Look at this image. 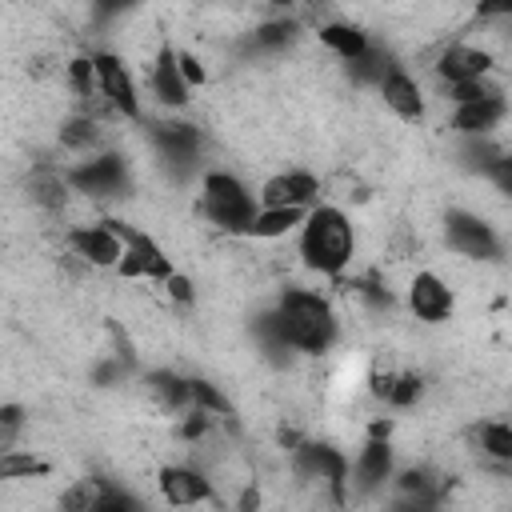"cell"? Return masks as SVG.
I'll list each match as a JSON object with an SVG mask.
<instances>
[{
  "label": "cell",
  "instance_id": "obj_1",
  "mask_svg": "<svg viewBox=\"0 0 512 512\" xmlns=\"http://www.w3.org/2000/svg\"><path fill=\"white\" fill-rule=\"evenodd\" d=\"M252 332H256L260 348L272 360L284 364L292 352H300V356L332 352V344L340 340V316H336V308H332V300L324 292L304 288V284H288L256 316Z\"/></svg>",
  "mask_w": 512,
  "mask_h": 512
},
{
  "label": "cell",
  "instance_id": "obj_2",
  "mask_svg": "<svg viewBox=\"0 0 512 512\" xmlns=\"http://www.w3.org/2000/svg\"><path fill=\"white\" fill-rule=\"evenodd\" d=\"M296 256L316 276H344L356 256V224L340 204H312L296 228Z\"/></svg>",
  "mask_w": 512,
  "mask_h": 512
},
{
  "label": "cell",
  "instance_id": "obj_3",
  "mask_svg": "<svg viewBox=\"0 0 512 512\" xmlns=\"http://www.w3.org/2000/svg\"><path fill=\"white\" fill-rule=\"evenodd\" d=\"M260 200L256 192L228 168H208L200 172V212L228 236H244Z\"/></svg>",
  "mask_w": 512,
  "mask_h": 512
},
{
  "label": "cell",
  "instance_id": "obj_4",
  "mask_svg": "<svg viewBox=\"0 0 512 512\" xmlns=\"http://www.w3.org/2000/svg\"><path fill=\"white\" fill-rule=\"evenodd\" d=\"M148 144L168 180L188 184L204 168V132L184 116H160L148 124Z\"/></svg>",
  "mask_w": 512,
  "mask_h": 512
},
{
  "label": "cell",
  "instance_id": "obj_5",
  "mask_svg": "<svg viewBox=\"0 0 512 512\" xmlns=\"http://www.w3.org/2000/svg\"><path fill=\"white\" fill-rule=\"evenodd\" d=\"M64 180L76 196L84 200H96V204H112V200H124L128 188H132V168H128V156L120 148H92L84 152L76 164H64Z\"/></svg>",
  "mask_w": 512,
  "mask_h": 512
},
{
  "label": "cell",
  "instance_id": "obj_6",
  "mask_svg": "<svg viewBox=\"0 0 512 512\" xmlns=\"http://www.w3.org/2000/svg\"><path fill=\"white\" fill-rule=\"evenodd\" d=\"M388 432H392V424L384 416L368 424L364 448L356 452V460H348V500H368L388 488V480L396 472V448H392Z\"/></svg>",
  "mask_w": 512,
  "mask_h": 512
},
{
  "label": "cell",
  "instance_id": "obj_7",
  "mask_svg": "<svg viewBox=\"0 0 512 512\" xmlns=\"http://www.w3.org/2000/svg\"><path fill=\"white\" fill-rule=\"evenodd\" d=\"M288 468L296 480L308 484H324V492L332 496V504H348V456L336 444L324 440H300L288 448Z\"/></svg>",
  "mask_w": 512,
  "mask_h": 512
},
{
  "label": "cell",
  "instance_id": "obj_8",
  "mask_svg": "<svg viewBox=\"0 0 512 512\" xmlns=\"http://www.w3.org/2000/svg\"><path fill=\"white\" fill-rule=\"evenodd\" d=\"M444 244L448 252L476 260V264H500L504 260V236L496 224L472 208H448L444 212Z\"/></svg>",
  "mask_w": 512,
  "mask_h": 512
},
{
  "label": "cell",
  "instance_id": "obj_9",
  "mask_svg": "<svg viewBox=\"0 0 512 512\" xmlns=\"http://www.w3.org/2000/svg\"><path fill=\"white\" fill-rule=\"evenodd\" d=\"M92 68H96V92L104 96V104L112 108V116H124L132 124L144 120V104H140V84L128 68V60L120 52L96 48L92 52Z\"/></svg>",
  "mask_w": 512,
  "mask_h": 512
},
{
  "label": "cell",
  "instance_id": "obj_10",
  "mask_svg": "<svg viewBox=\"0 0 512 512\" xmlns=\"http://www.w3.org/2000/svg\"><path fill=\"white\" fill-rule=\"evenodd\" d=\"M112 224H116V232H120V240H124V252H120V260H116V272H120L124 280H152V284H160V280L172 272L168 252H164L148 232L128 228L124 220H112Z\"/></svg>",
  "mask_w": 512,
  "mask_h": 512
},
{
  "label": "cell",
  "instance_id": "obj_11",
  "mask_svg": "<svg viewBox=\"0 0 512 512\" xmlns=\"http://www.w3.org/2000/svg\"><path fill=\"white\" fill-rule=\"evenodd\" d=\"M64 248L84 264V268H116L124 240L116 232L112 220H96V224H76L64 232Z\"/></svg>",
  "mask_w": 512,
  "mask_h": 512
},
{
  "label": "cell",
  "instance_id": "obj_12",
  "mask_svg": "<svg viewBox=\"0 0 512 512\" xmlns=\"http://www.w3.org/2000/svg\"><path fill=\"white\" fill-rule=\"evenodd\" d=\"M404 300H408V312H412L420 324H448L452 312H456V292H452V284H448L440 272H432V268L412 272Z\"/></svg>",
  "mask_w": 512,
  "mask_h": 512
},
{
  "label": "cell",
  "instance_id": "obj_13",
  "mask_svg": "<svg viewBox=\"0 0 512 512\" xmlns=\"http://www.w3.org/2000/svg\"><path fill=\"white\" fill-rule=\"evenodd\" d=\"M436 80L440 84H460V80H480V76H492L496 72V52L484 48V44H468V40H452L436 52V64H432Z\"/></svg>",
  "mask_w": 512,
  "mask_h": 512
},
{
  "label": "cell",
  "instance_id": "obj_14",
  "mask_svg": "<svg viewBox=\"0 0 512 512\" xmlns=\"http://www.w3.org/2000/svg\"><path fill=\"white\" fill-rule=\"evenodd\" d=\"M148 96L156 100V108L164 112H184L192 104V88L184 84L180 76V64H176V44H160L156 56H152V68H148Z\"/></svg>",
  "mask_w": 512,
  "mask_h": 512
},
{
  "label": "cell",
  "instance_id": "obj_15",
  "mask_svg": "<svg viewBox=\"0 0 512 512\" xmlns=\"http://www.w3.org/2000/svg\"><path fill=\"white\" fill-rule=\"evenodd\" d=\"M156 488H160V500L172 504V508H192V504L216 500L212 476L196 464H164L160 476H156Z\"/></svg>",
  "mask_w": 512,
  "mask_h": 512
},
{
  "label": "cell",
  "instance_id": "obj_16",
  "mask_svg": "<svg viewBox=\"0 0 512 512\" xmlns=\"http://www.w3.org/2000/svg\"><path fill=\"white\" fill-rule=\"evenodd\" d=\"M508 120V96L504 88L500 92H488L480 100H464V104H452V116H448V128L456 136H496V128Z\"/></svg>",
  "mask_w": 512,
  "mask_h": 512
},
{
  "label": "cell",
  "instance_id": "obj_17",
  "mask_svg": "<svg viewBox=\"0 0 512 512\" xmlns=\"http://www.w3.org/2000/svg\"><path fill=\"white\" fill-rule=\"evenodd\" d=\"M376 92H380L384 108H388L396 120H404V124H420L424 112H428V108H424V88H420V80H416L404 64L388 68V72L380 76Z\"/></svg>",
  "mask_w": 512,
  "mask_h": 512
},
{
  "label": "cell",
  "instance_id": "obj_18",
  "mask_svg": "<svg viewBox=\"0 0 512 512\" xmlns=\"http://www.w3.org/2000/svg\"><path fill=\"white\" fill-rule=\"evenodd\" d=\"M320 196V176L308 168H284L268 176L256 192L260 204H280V208H312Z\"/></svg>",
  "mask_w": 512,
  "mask_h": 512
},
{
  "label": "cell",
  "instance_id": "obj_19",
  "mask_svg": "<svg viewBox=\"0 0 512 512\" xmlns=\"http://www.w3.org/2000/svg\"><path fill=\"white\" fill-rule=\"evenodd\" d=\"M296 36H300V20H296V16H288V12H276V16H268V20H260L256 28H248V32H244L240 52H244L248 60L280 56V52H288V48L296 44Z\"/></svg>",
  "mask_w": 512,
  "mask_h": 512
},
{
  "label": "cell",
  "instance_id": "obj_20",
  "mask_svg": "<svg viewBox=\"0 0 512 512\" xmlns=\"http://www.w3.org/2000/svg\"><path fill=\"white\" fill-rule=\"evenodd\" d=\"M316 36H320V44H324L328 52H336L340 64L364 56L368 44H372V36H368L364 28H356V24H348V20H324V24L316 28Z\"/></svg>",
  "mask_w": 512,
  "mask_h": 512
},
{
  "label": "cell",
  "instance_id": "obj_21",
  "mask_svg": "<svg viewBox=\"0 0 512 512\" xmlns=\"http://www.w3.org/2000/svg\"><path fill=\"white\" fill-rule=\"evenodd\" d=\"M304 212H308V208H280V204H260L244 236H248V240H280V236H288V232H296V228H300Z\"/></svg>",
  "mask_w": 512,
  "mask_h": 512
},
{
  "label": "cell",
  "instance_id": "obj_22",
  "mask_svg": "<svg viewBox=\"0 0 512 512\" xmlns=\"http://www.w3.org/2000/svg\"><path fill=\"white\" fill-rule=\"evenodd\" d=\"M144 388H148V396H152L164 412H172V416H180V412H188V408H192L188 376H180V372H172V368L148 372V376H144Z\"/></svg>",
  "mask_w": 512,
  "mask_h": 512
},
{
  "label": "cell",
  "instance_id": "obj_23",
  "mask_svg": "<svg viewBox=\"0 0 512 512\" xmlns=\"http://www.w3.org/2000/svg\"><path fill=\"white\" fill-rule=\"evenodd\" d=\"M100 144H104V120H100V116L76 112V116H68V120L60 124V148H64V152L84 156V152H92V148H100Z\"/></svg>",
  "mask_w": 512,
  "mask_h": 512
},
{
  "label": "cell",
  "instance_id": "obj_24",
  "mask_svg": "<svg viewBox=\"0 0 512 512\" xmlns=\"http://www.w3.org/2000/svg\"><path fill=\"white\" fill-rule=\"evenodd\" d=\"M28 196H32L36 208L60 212V208L72 200V188H68V180H64V168H52V164L36 168L32 180H28Z\"/></svg>",
  "mask_w": 512,
  "mask_h": 512
},
{
  "label": "cell",
  "instance_id": "obj_25",
  "mask_svg": "<svg viewBox=\"0 0 512 512\" xmlns=\"http://www.w3.org/2000/svg\"><path fill=\"white\" fill-rule=\"evenodd\" d=\"M472 440L484 460H492L500 472L512 464V424L508 420H484L472 428Z\"/></svg>",
  "mask_w": 512,
  "mask_h": 512
},
{
  "label": "cell",
  "instance_id": "obj_26",
  "mask_svg": "<svg viewBox=\"0 0 512 512\" xmlns=\"http://www.w3.org/2000/svg\"><path fill=\"white\" fill-rule=\"evenodd\" d=\"M52 472L56 464L40 452H24V448L0 452V480H48Z\"/></svg>",
  "mask_w": 512,
  "mask_h": 512
},
{
  "label": "cell",
  "instance_id": "obj_27",
  "mask_svg": "<svg viewBox=\"0 0 512 512\" xmlns=\"http://www.w3.org/2000/svg\"><path fill=\"white\" fill-rule=\"evenodd\" d=\"M420 396H424V376L412 368H392V384H388L384 404L388 408H416Z\"/></svg>",
  "mask_w": 512,
  "mask_h": 512
},
{
  "label": "cell",
  "instance_id": "obj_28",
  "mask_svg": "<svg viewBox=\"0 0 512 512\" xmlns=\"http://www.w3.org/2000/svg\"><path fill=\"white\" fill-rule=\"evenodd\" d=\"M24 428H28V408L24 404H0V452L16 448Z\"/></svg>",
  "mask_w": 512,
  "mask_h": 512
},
{
  "label": "cell",
  "instance_id": "obj_29",
  "mask_svg": "<svg viewBox=\"0 0 512 512\" xmlns=\"http://www.w3.org/2000/svg\"><path fill=\"white\" fill-rule=\"evenodd\" d=\"M504 84H496L492 76H480V80H460V84H444V100L448 104H464V100H480L488 92H500Z\"/></svg>",
  "mask_w": 512,
  "mask_h": 512
},
{
  "label": "cell",
  "instance_id": "obj_30",
  "mask_svg": "<svg viewBox=\"0 0 512 512\" xmlns=\"http://www.w3.org/2000/svg\"><path fill=\"white\" fill-rule=\"evenodd\" d=\"M160 288H164V296H168L176 308H192V304H196V284H192L184 272H176V268L160 280Z\"/></svg>",
  "mask_w": 512,
  "mask_h": 512
},
{
  "label": "cell",
  "instance_id": "obj_31",
  "mask_svg": "<svg viewBox=\"0 0 512 512\" xmlns=\"http://www.w3.org/2000/svg\"><path fill=\"white\" fill-rule=\"evenodd\" d=\"M88 8H92L96 24H112V20L128 16L132 8H140V0H88Z\"/></svg>",
  "mask_w": 512,
  "mask_h": 512
},
{
  "label": "cell",
  "instance_id": "obj_32",
  "mask_svg": "<svg viewBox=\"0 0 512 512\" xmlns=\"http://www.w3.org/2000/svg\"><path fill=\"white\" fill-rule=\"evenodd\" d=\"M176 64H180V76H184V84H188L192 92H196V88H204L208 72H204V64H200V56H192V52L176 48Z\"/></svg>",
  "mask_w": 512,
  "mask_h": 512
},
{
  "label": "cell",
  "instance_id": "obj_33",
  "mask_svg": "<svg viewBox=\"0 0 512 512\" xmlns=\"http://www.w3.org/2000/svg\"><path fill=\"white\" fill-rule=\"evenodd\" d=\"M512 16V0H480L476 4V20L480 24H504Z\"/></svg>",
  "mask_w": 512,
  "mask_h": 512
},
{
  "label": "cell",
  "instance_id": "obj_34",
  "mask_svg": "<svg viewBox=\"0 0 512 512\" xmlns=\"http://www.w3.org/2000/svg\"><path fill=\"white\" fill-rule=\"evenodd\" d=\"M268 4H272V8H276V12H292V8H296V4H300V0H268Z\"/></svg>",
  "mask_w": 512,
  "mask_h": 512
}]
</instances>
